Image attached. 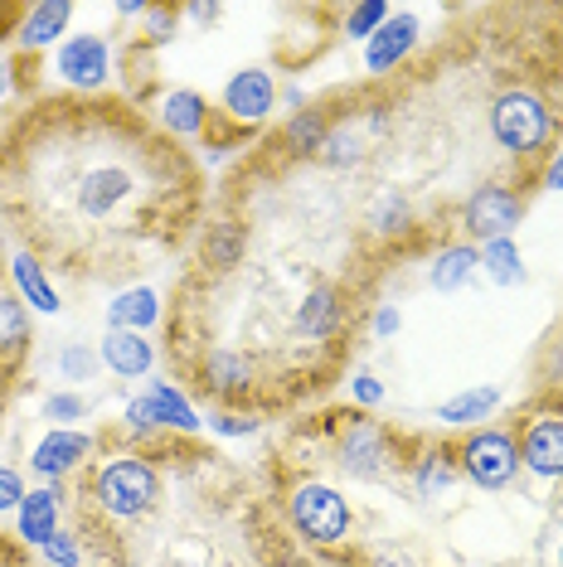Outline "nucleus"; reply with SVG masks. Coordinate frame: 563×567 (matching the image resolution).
Masks as SVG:
<instances>
[{
  "label": "nucleus",
  "mask_w": 563,
  "mask_h": 567,
  "mask_svg": "<svg viewBox=\"0 0 563 567\" xmlns=\"http://www.w3.org/2000/svg\"><path fill=\"white\" fill-rule=\"evenodd\" d=\"M141 161L146 156H88V165H79L63 189V204L73 209V224H83L79 234H88V224H117L126 209H136L141 195H146V179H141Z\"/></svg>",
  "instance_id": "1"
},
{
  "label": "nucleus",
  "mask_w": 563,
  "mask_h": 567,
  "mask_svg": "<svg viewBox=\"0 0 563 567\" xmlns=\"http://www.w3.org/2000/svg\"><path fill=\"white\" fill-rule=\"evenodd\" d=\"M98 505L108 514H117V519H136V514H146L156 505L161 495V475L151 461L141 456H112L108 466L98 471V485H93Z\"/></svg>",
  "instance_id": "2"
},
{
  "label": "nucleus",
  "mask_w": 563,
  "mask_h": 567,
  "mask_svg": "<svg viewBox=\"0 0 563 567\" xmlns=\"http://www.w3.org/2000/svg\"><path fill=\"white\" fill-rule=\"evenodd\" d=\"M549 126H554V117H549V107L534 93H520L515 87V93H501L491 102V136L510 156L540 151L549 141Z\"/></svg>",
  "instance_id": "3"
},
{
  "label": "nucleus",
  "mask_w": 563,
  "mask_h": 567,
  "mask_svg": "<svg viewBox=\"0 0 563 567\" xmlns=\"http://www.w3.org/2000/svg\"><path fill=\"white\" fill-rule=\"evenodd\" d=\"M291 524H297V534L311 538V544H340V538L350 534V505L340 499V489L306 481L291 489Z\"/></svg>",
  "instance_id": "4"
},
{
  "label": "nucleus",
  "mask_w": 563,
  "mask_h": 567,
  "mask_svg": "<svg viewBox=\"0 0 563 567\" xmlns=\"http://www.w3.org/2000/svg\"><path fill=\"white\" fill-rule=\"evenodd\" d=\"M462 471L481 489H501L515 481V471H520V446L510 442L505 432H477L462 446Z\"/></svg>",
  "instance_id": "5"
},
{
  "label": "nucleus",
  "mask_w": 563,
  "mask_h": 567,
  "mask_svg": "<svg viewBox=\"0 0 563 567\" xmlns=\"http://www.w3.org/2000/svg\"><path fill=\"white\" fill-rule=\"evenodd\" d=\"M524 204L520 195H510L505 185H481L477 195L467 199V214H462V228L481 243H495V238H510V228L520 224Z\"/></svg>",
  "instance_id": "6"
},
{
  "label": "nucleus",
  "mask_w": 563,
  "mask_h": 567,
  "mask_svg": "<svg viewBox=\"0 0 563 567\" xmlns=\"http://www.w3.org/2000/svg\"><path fill=\"white\" fill-rule=\"evenodd\" d=\"M520 466H530L544 481L563 475V417H534L520 442Z\"/></svg>",
  "instance_id": "7"
},
{
  "label": "nucleus",
  "mask_w": 563,
  "mask_h": 567,
  "mask_svg": "<svg viewBox=\"0 0 563 567\" xmlns=\"http://www.w3.org/2000/svg\"><path fill=\"white\" fill-rule=\"evenodd\" d=\"M59 79L73 87H98L108 79V44L93 40V34H79L59 49Z\"/></svg>",
  "instance_id": "8"
},
{
  "label": "nucleus",
  "mask_w": 563,
  "mask_h": 567,
  "mask_svg": "<svg viewBox=\"0 0 563 567\" xmlns=\"http://www.w3.org/2000/svg\"><path fill=\"white\" fill-rule=\"evenodd\" d=\"M273 97H277L273 93V79H267L263 69H243L224 87V107L234 112L238 122H263L267 112H273Z\"/></svg>",
  "instance_id": "9"
},
{
  "label": "nucleus",
  "mask_w": 563,
  "mask_h": 567,
  "mask_svg": "<svg viewBox=\"0 0 563 567\" xmlns=\"http://www.w3.org/2000/svg\"><path fill=\"white\" fill-rule=\"evenodd\" d=\"M418 40V20L413 16H389L379 24L375 34H369V44H365V63H369V73H383V69H393L408 49H413Z\"/></svg>",
  "instance_id": "10"
},
{
  "label": "nucleus",
  "mask_w": 563,
  "mask_h": 567,
  "mask_svg": "<svg viewBox=\"0 0 563 567\" xmlns=\"http://www.w3.org/2000/svg\"><path fill=\"white\" fill-rule=\"evenodd\" d=\"M340 461H345V471L350 475H379L383 471V461H389V446H383V432L375 427V422H355L350 432H345V442H340Z\"/></svg>",
  "instance_id": "11"
},
{
  "label": "nucleus",
  "mask_w": 563,
  "mask_h": 567,
  "mask_svg": "<svg viewBox=\"0 0 563 567\" xmlns=\"http://www.w3.org/2000/svg\"><path fill=\"white\" fill-rule=\"evenodd\" d=\"M102 359H108L112 373H122V379H141V373L151 369V340H141L136 330H108V340H102Z\"/></svg>",
  "instance_id": "12"
},
{
  "label": "nucleus",
  "mask_w": 563,
  "mask_h": 567,
  "mask_svg": "<svg viewBox=\"0 0 563 567\" xmlns=\"http://www.w3.org/2000/svg\"><path fill=\"white\" fill-rule=\"evenodd\" d=\"M88 451H93V442H88L83 432H49L44 442L34 446L30 466L44 471V475H63V471L79 466V461H88Z\"/></svg>",
  "instance_id": "13"
},
{
  "label": "nucleus",
  "mask_w": 563,
  "mask_h": 567,
  "mask_svg": "<svg viewBox=\"0 0 563 567\" xmlns=\"http://www.w3.org/2000/svg\"><path fill=\"white\" fill-rule=\"evenodd\" d=\"M340 330V301L330 287H316L306 291V301L297 306V334L306 340H330V334Z\"/></svg>",
  "instance_id": "14"
},
{
  "label": "nucleus",
  "mask_w": 563,
  "mask_h": 567,
  "mask_svg": "<svg viewBox=\"0 0 563 567\" xmlns=\"http://www.w3.org/2000/svg\"><path fill=\"white\" fill-rule=\"evenodd\" d=\"M69 20H73V6H69V0H44V6H30V16H24L16 40H20V49H40V44H49V40H59Z\"/></svg>",
  "instance_id": "15"
},
{
  "label": "nucleus",
  "mask_w": 563,
  "mask_h": 567,
  "mask_svg": "<svg viewBox=\"0 0 563 567\" xmlns=\"http://www.w3.org/2000/svg\"><path fill=\"white\" fill-rule=\"evenodd\" d=\"M59 524V495L54 489H34V495L20 499V538L30 544H49Z\"/></svg>",
  "instance_id": "16"
},
{
  "label": "nucleus",
  "mask_w": 563,
  "mask_h": 567,
  "mask_svg": "<svg viewBox=\"0 0 563 567\" xmlns=\"http://www.w3.org/2000/svg\"><path fill=\"white\" fill-rule=\"evenodd\" d=\"M477 267H481V257H477V248H467V243L442 248L438 262H432V287H438V291H457L471 272H477Z\"/></svg>",
  "instance_id": "17"
},
{
  "label": "nucleus",
  "mask_w": 563,
  "mask_h": 567,
  "mask_svg": "<svg viewBox=\"0 0 563 567\" xmlns=\"http://www.w3.org/2000/svg\"><path fill=\"white\" fill-rule=\"evenodd\" d=\"M204 97L199 93H165L161 102V122L171 126V132H181V136H195L199 126H204Z\"/></svg>",
  "instance_id": "18"
},
{
  "label": "nucleus",
  "mask_w": 563,
  "mask_h": 567,
  "mask_svg": "<svg viewBox=\"0 0 563 567\" xmlns=\"http://www.w3.org/2000/svg\"><path fill=\"white\" fill-rule=\"evenodd\" d=\"M16 281H20V291L30 296L34 311H44V316H54V311H59V291L49 287V277L40 272V262H34L30 252H20V257H16Z\"/></svg>",
  "instance_id": "19"
},
{
  "label": "nucleus",
  "mask_w": 563,
  "mask_h": 567,
  "mask_svg": "<svg viewBox=\"0 0 563 567\" xmlns=\"http://www.w3.org/2000/svg\"><path fill=\"white\" fill-rule=\"evenodd\" d=\"M495 403H501V393L495 389H471L462 398H452V403L438 408V422H447V427H462V422H481L485 412H495Z\"/></svg>",
  "instance_id": "20"
},
{
  "label": "nucleus",
  "mask_w": 563,
  "mask_h": 567,
  "mask_svg": "<svg viewBox=\"0 0 563 567\" xmlns=\"http://www.w3.org/2000/svg\"><path fill=\"white\" fill-rule=\"evenodd\" d=\"M156 320V291L136 287L112 301V330H136V326H151Z\"/></svg>",
  "instance_id": "21"
},
{
  "label": "nucleus",
  "mask_w": 563,
  "mask_h": 567,
  "mask_svg": "<svg viewBox=\"0 0 563 567\" xmlns=\"http://www.w3.org/2000/svg\"><path fill=\"white\" fill-rule=\"evenodd\" d=\"M481 267L491 272V281H501V287H510V281H520V277H524V267H520V248H515L510 238L485 243V248H481Z\"/></svg>",
  "instance_id": "22"
},
{
  "label": "nucleus",
  "mask_w": 563,
  "mask_h": 567,
  "mask_svg": "<svg viewBox=\"0 0 563 567\" xmlns=\"http://www.w3.org/2000/svg\"><path fill=\"white\" fill-rule=\"evenodd\" d=\"M30 340V320L16 296H0V354H20Z\"/></svg>",
  "instance_id": "23"
},
{
  "label": "nucleus",
  "mask_w": 563,
  "mask_h": 567,
  "mask_svg": "<svg viewBox=\"0 0 563 567\" xmlns=\"http://www.w3.org/2000/svg\"><path fill=\"white\" fill-rule=\"evenodd\" d=\"M151 403H156V417L171 422V427H181V432L199 427V422H195V408H190L185 398L171 389V383H156V389H151Z\"/></svg>",
  "instance_id": "24"
},
{
  "label": "nucleus",
  "mask_w": 563,
  "mask_h": 567,
  "mask_svg": "<svg viewBox=\"0 0 563 567\" xmlns=\"http://www.w3.org/2000/svg\"><path fill=\"white\" fill-rule=\"evenodd\" d=\"M321 141H326L321 112H301V117L287 126V146L291 151H321Z\"/></svg>",
  "instance_id": "25"
},
{
  "label": "nucleus",
  "mask_w": 563,
  "mask_h": 567,
  "mask_svg": "<svg viewBox=\"0 0 563 567\" xmlns=\"http://www.w3.org/2000/svg\"><path fill=\"white\" fill-rule=\"evenodd\" d=\"M389 20V6H379V0H369V6H360V10H350V20H345V34H350V40H369V34L379 30V24Z\"/></svg>",
  "instance_id": "26"
},
{
  "label": "nucleus",
  "mask_w": 563,
  "mask_h": 567,
  "mask_svg": "<svg viewBox=\"0 0 563 567\" xmlns=\"http://www.w3.org/2000/svg\"><path fill=\"white\" fill-rule=\"evenodd\" d=\"M63 373H69V379H93V369H98V359H93V350H88V344H69V350H63Z\"/></svg>",
  "instance_id": "27"
},
{
  "label": "nucleus",
  "mask_w": 563,
  "mask_h": 567,
  "mask_svg": "<svg viewBox=\"0 0 563 567\" xmlns=\"http://www.w3.org/2000/svg\"><path fill=\"white\" fill-rule=\"evenodd\" d=\"M238 248H243V234L238 228H219V238H214V248H209V262L214 267H228L238 257Z\"/></svg>",
  "instance_id": "28"
},
{
  "label": "nucleus",
  "mask_w": 563,
  "mask_h": 567,
  "mask_svg": "<svg viewBox=\"0 0 563 567\" xmlns=\"http://www.w3.org/2000/svg\"><path fill=\"white\" fill-rule=\"evenodd\" d=\"M126 422H132V432H156L161 427L156 403H151V398H136V403H126Z\"/></svg>",
  "instance_id": "29"
},
{
  "label": "nucleus",
  "mask_w": 563,
  "mask_h": 567,
  "mask_svg": "<svg viewBox=\"0 0 563 567\" xmlns=\"http://www.w3.org/2000/svg\"><path fill=\"white\" fill-rule=\"evenodd\" d=\"M447 485H452V471H447L438 456L422 461V471H418V489H422V495H432V489H447Z\"/></svg>",
  "instance_id": "30"
},
{
  "label": "nucleus",
  "mask_w": 563,
  "mask_h": 567,
  "mask_svg": "<svg viewBox=\"0 0 563 567\" xmlns=\"http://www.w3.org/2000/svg\"><path fill=\"white\" fill-rule=\"evenodd\" d=\"M44 412H49V417H59V422H73V417H83V412H88V403H83V398H73V393H54Z\"/></svg>",
  "instance_id": "31"
},
{
  "label": "nucleus",
  "mask_w": 563,
  "mask_h": 567,
  "mask_svg": "<svg viewBox=\"0 0 563 567\" xmlns=\"http://www.w3.org/2000/svg\"><path fill=\"white\" fill-rule=\"evenodd\" d=\"M44 553H49V563H59V567H73V563H79V544H73L69 534H54V538L44 544Z\"/></svg>",
  "instance_id": "32"
},
{
  "label": "nucleus",
  "mask_w": 563,
  "mask_h": 567,
  "mask_svg": "<svg viewBox=\"0 0 563 567\" xmlns=\"http://www.w3.org/2000/svg\"><path fill=\"white\" fill-rule=\"evenodd\" d=\"M20 499H24V485H20V475L0 466V509H10V505L20 509Z\"/></svg>",
  "instance_id": "33"
},
{
  "label": "nucleus",
  "mask_w": 563,
  "mask_h": 567,
  "mask_svg": "<svg viewBox=\"0 0 563 567\" xmlns=\"http://www.w3.org/2000/svg\"><path fill=\"white\" fill-rule=\"evenodd\" d=\"M403 218H408V204L389 199V204H383V214H379V228H383V234H393V228H403Z\"/></svg>",
  "instance_id": "34"
},
{
  "label": "nucleus",
  "mask_w": 563,
  "mask_h": 567,
  "mask_svg": "<svg viewBox=\"0 0 563 567\" xmlns=\"http://www.w3.org/2000/svg\"><path fill=\"white\" fill-rule=\"evenodd\" d=\"M355 398H360V403H379L383 389H379L375 373H360V379H355Z\"/></svg>",
  "instance_id": "35"
},
{
  "label": "nucleus",
  "mask_w": 563,
  "mask_h": 567,
  "mask_svg": "<svg viewBox=\"0 0 563 567\" xmlns=\"http://www.w3.org/2000/svg\"><path fill=\"white\" fill-rule=\"evenodd\" d=\"M146 16H151V40H171V24H175L171 10H146Z\"/></svg>",
  "instance_id": "36"
},
{
  "label": "nucleus",
  "mask_w": 563,
  "mask_h": 567,
  "mask_svg": "<svg viewBox=\"0 0 563 567\" xmlns=\"http://www.w3.org/2000/svg\"><path fill=\"white\" fill-rule=\"evenodd\" d=\"M375 330H379V334H393V330H399V311H379Z\"/></svg>",
  "instance_id": "37"
},
{
  "label": "nucleus",
  "mask_w": 563,
  "mask_h": 567,
  "mask_svg": "<svg viewBox=\"0 0 563 567\" xmlns=\"http://www.w3.org/2000/svg\"><path fill=\"white\" fill-rule=\"evenodd\" d=\"M219 432L238 436V432H253V422H243V417H219Z\"/></svg>",
  "instance_id": "38"
},
{
  "label": "nucleus",
  "mask_w": 563,
  "mask_h": 567,
  "mask_svg": "<svg viewBox=\"0 0 563 567\" xmlns=\"http://www.w3.org/2000/svg\"><path fill=\"white\" fill-rule=\"evenodd\" d=\"M549 189H563V151L554 156V165H549Z\"/></svg>",
  "instance_id": "39"
},
{
  "label": "nucleus",
  "mask_w": 563,
  "mask_h": 567,
  "mask_svg": "<svg viewBox=\"0 0 563 567\" xmlns=\"http://www.w3.org/2000/svg\"><path fill=\"white\" fill-rule=\"evenodd\" d=\"M190 16H195V20H214V16H219V6H190Z\"/></svg>",
  "instance_id": "40"
},
{
  "label": "nucleus",
  "mask_w": 563,
  "mask_h": 567,
  "mask_svg": "<svg viewBox=\"0 0 563 567\" xmlns=\"http://www.w3.org/2000/svg\"><path fill=\"white\" fill-rule=\"evenodd\" d=\"M10 83H16V79H10V63H6V59H0V97H6V93H10Z\"/></svg>",
  "instance_id": "41"
},
{
  "label": "nucleus",
  "mask_w": 563,
  "mask_h": 567,
  "mask_svg": "<svg viewBox=\"0 0 563 567\" xmlns=\"http://www.w3.org/2000/svg\"><path fill=\"white\" fill-rule=\"evenodd\" d=\"M559 514H563V489H559Z\"/></svg>",
  "instance_id": "42"
},
{
  "label": "nucleus",
  "mask_w": 563,
  "mask_h": 567,
  "mask_svg": "<svg viewBox=\"0 0 563 567\" xmlns=\"http://www.w3.org/2000/svg\"><path fill=\"white\" fill-rule=\"evenodd\" d=\"M559 567H563V548H559Z\"/></svg>",
  "instance_id": "43"
},
{
  "label": "nucleus",
  "mask_w": 563,
  "mask_h": 567,
  "mask_svg": "<svg viewBox=\"0 0 563 567\" xmlns=\"http://www.w3.org/2000/svg\"><path fill=\"white\" fill-rule=\"evenodd\" d=\"M73 567H79V563H73Z\"/></svg>",
  "instance_id": "44"
}]
</instances>
